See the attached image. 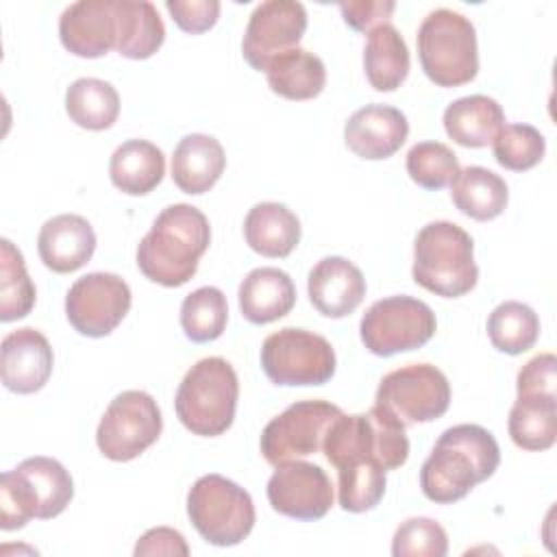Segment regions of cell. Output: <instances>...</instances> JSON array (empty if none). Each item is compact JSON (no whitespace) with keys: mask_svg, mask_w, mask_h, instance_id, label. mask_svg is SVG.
<instances>
[{"mask_svg":"<svg viewBox=\"0 0 557 557\" xmlns=\"http://www.w3.org/2000/svg\"><path fill=\"white\" fill-rule=\"evenodd\" d=\"M505 124L503 107L483 94H472L453 100L444 109L446 135L466 148H483L492 144Z\"/></svg>","mask_w":557,"mask_h":557,"instance_id":"cell-23","label":"cell"},{"mask_svg":"<svg viewBox=\"0 0 557 557\" xmlns=\"http://www.w3.org/2000/svg\"><path fill=\"white\" fill-rule=\"evenodd\" d=\"M407 135L409 122L405 113L389 104H366L344 126L346 146L357 157L370 161L392 157L405 144Z\"/></svg>","mask_w":557,"mask_h":557,"instance_id":"cell-18","label":"cell"},{"mask_svg":"<svg viewBox=\"0 0 557 557\" xmlns=\"http://www.w3.org/2000/svg\"><path fill=\"white\" fill-rule=\"evenodd\" d=\"M211 242L207 215L187 202L165 207L137 246V265L163 287L185 285L198 270Z\"/></svg>","mask_w":557,"mask_h":557,"instance_id":"cell-2","label":"cell"},{"mask_svg":"<svg viewBox=\"0 0 557 557\" xmlns=\"http://www.w3.org/2000/svg\"><path fill=\"white\" fill-rule=\"evenodd\" d=\"M450 198L463 215L485 222L505 211L509 189L505 178L496 172L481 165H468L453 178Z\"/></svg>","mask_w":557,"mask_h":557,"instance_id":"cell-27","label":"cell"},{"mask_svg":"<svg viewBox=\"0 0 557 557\" xmlns=\"http://www.w3.org/2000/svg\"><path fill=\"white\" fill-rule=\"evenodd\" d=\"M363 70L376 91H394L409 74V50L394 24H379L368 33Z\"/></svg>","mask_w":557,"mask_h":557,"instance_id":"cell-26","label":"cell"},{"mask_svg":"<svg viewBox=\"0 0 557 557\" xmlns=\"http://www.w3.org/2000/svg\"><path fill=\"white\" fill-rule=\"evenodd\" d=\"M0 376L7 389L15 394L39 392L52 374V346L44 333L33 326L11 331L2 339Z\"/></svg>","mask_w":557,"mask_h":557,"instance_id":"cell-17","label":"cell"},{"mask_svg":"<svg viewBox=\"0 0 557 557\" xmlns=\"http://www.w3.org/2000/svg\"><path fill=\"white\" fill-rule=\"evenodd\" d=\"M268 500L274 511L294 520H320L333 505L329 474L311 461H283L268 479Z\"/></svg>","mask_w":557,"mask_h":557,"instance_id":"cell-15","label":"cell"},{"mask_svg":"<svg viewBox=\"0 0 557 557\" xmlns=\"http://www.w3.org/2000/svg\"><path fill=\"white\" fill-rule=\"evenodd\" d=\"M65 111L76 126L87 131H104L113 126L120 113L117 89L102 78H76L65 91Z\"/></svg>","mask_w":557,"mask_h":557,"instance_id":"cell-31","label":"cell"},{"mask_svg":"<svg viewBox=\"0 0 557 557\" xmlns=\"http://www.w3.org/2000/svg\"><path fill=\"white\" fill-rule=\"evenodd\" d=\"M418 57L424 74L440 87H459L479 72V50L474 24L453 11H431L416 35Z\"/></svg>","mask_w":557,"mask_h":557,"instance_id":"cell-6","label":"cell"},{"mask_svg":"<svg viewBox=\"0 0 557 557\" xmlns=\"http://www.w3.org/2000/svg\"><path fill=\"white\" fill-rule=\"evenodd\" d=\"M165 39L159 11L148 0H117V46L126 59L152 57Z\"/></svg>","mask_w":557,"mask_h":557,"instance_id":"cell-30","label":"cell"},{"mask_svg":"<svg viewBox=\"0 0 557 557\" xmlns=\"http://www.w3.org/2000/svg\"><path fill=\"white\" fill-rule=\"evenodd\" d=\"M268 85L287 100L315 98L326 85V67L322 59L305 48H292L274 57L265 67Z\"/></svg>","mask_w":557,"mask_h":557,"instance_id":"cell-28","label":"cell"},{"mask_svg":"<svg viewBox=\"0 0 557 557\" xmlns=\"http://www.w3.org/2000/svg\"><path fill=\"white\" fill-rule=\"evenodd\" d=\"M487 335L496 350L520 355L537 342L540 318L529 305L520 300H505L490 313Z\"/></svg>","mask_w":557,"mask_h":557,"instance_id":"cell-33","label":"cell"},{"mask_svg":"<svg viewBox=\"0 0 557 557\" xmlns=\"http://www.w3.org/2000/svg\"><path fill=\"white\" fill-rule=\"evenodd\" d=\"M322 453L335 468L376 463L385 472L400 468L409 457L405 424L374 405L368 413H342L329 429Z\"/></svg>","mask_w":557,"mask_h":557,"instance_id":"cell-3","label":"cell"},{"mask_svg":"<svg viewBox=\"0 0 557 557\" xmlns=\"http://www.w3.org/2000/svg\"><path fill=\"white\" fill-rule=\"evenodd\" d=\"M239 381L222 357L196 361L183 376L174 409L187 431L202 437L222 435L235 420Z\"/></svg>","mask_w":557,"mask_h":557,"instance_id":"cell-5","label":"cell"},{"mask_svg":"<svg viewBox=\"0 0 557 557\" xmlns=\"http://www.w3.org/2000/svg\"><path fill=\"white\" fill-rule=\"evenodd\" d=\"M311 305L326 318L350 315L366 296V278L361 270L346 257L320 259L307 278Z\"/></svg>","mask_w":557,"mask_h":557,"instance_id":"cell-19","label":"cell"},{"mask_svg":"<svg viewBox=\"0 0 557 557\" xmlns=\"http://www.w3.org/2000/svg\"><path fill=\"white\" fill-rule=\"evenodd\" d=\"M165 9L178 28L191 35L209 30L220 15L218 0H165Z\"/></svg>","mask_w":557,"mask_h":557,"instance_id":"cell-41","label":"cell"},{"mask_svg":"<svg viewBox=\"0 0 557 557\" xmlns=\"http://www.w3.org/2000/svg\"><path fill=\"white\" fill-rule=\"evenodd\" d=\"M411 274L420 287L437 296L468 294L479 278L472 237L455 222H429L416 235Z\"/></svg>","mask_w":557,"mask_h":557,"instance_id":"cell-4","label":"cell"},{"mask_svg":"<svg viewBox=\"0 0 557 557\" xmlns=\"http://www.w3.org/2000/svg\"><path fill=\"white\" fill-rule=\"evenodd\" d=\"M128 283L111 272H89L65 294L67 322L87 337L109 335L131 309Z\"/></svg>","mask_w":557,"mask_h":557,"instance_id":"cell-13","label":"cell"},{"mask_svg":"<svg viewBox=\"0 0 557 557\" xmlns=\"http://www.w3.org/2000/svg\"><path fill=\"white\" fill-rule=\"evenodd\" d=\"M385 470L376 463L344 466L337 470V500L344 511L374 509L385 494Z\"/></svg>","mask_w":557,"mask_h":557,"instance_id":"cell-36","label":"cell"},{"mask_svg":"<svg viewBox=\"0 0 557 557\" xmlns=\"http://www.w3.org/2000/svg\"><path fill=\"white\" fill-rule=\"evenodd\" d=\"M344 411L329 400H298L283 413L272 418L259 440L261 455L268 463L278 466L283 461L313 455L322 448V442L331 424Z\"/></svg>","mask_w":557,"mask_h":557,"instance_id":"cell-12","label":"cell"},{"mask_svg":"<svg viewBox=\"0 0 557 557\" xmlns=\"http://www.w3.org/2000/svg\"><path fill=\"white\" fill-rule=\"evenodd\" d=\"M226 154L213 135H185L172 154V181L185 194H205L222 176Z\"/></svg>","mask_w":557,"mask_h":557,"instance_id":"cell-22","label":"cell"},{"mask_svg":"<svg viewBox=\"0 0 557 557\" xmlns=\"http://www.w3.org/2000/svg\"><path fill=\"white\" fill-rule=\"evenodd\" d=\"M37 498L28 481L13 468L0 476V527L4 531L22 529L37 518Z\"/></svg>","mask_w":557,"mask_h":557,"instance_id":"cell-40","label":"cell"},{"mask_svg":"<svg viewBox=\"0 0 557 557\" xmlns=\"http://www.w3.org/2000/svg\"><path fill=\"white\" fill-rule=\"evenodd\" d=\"M448 553V535L433 518H407L394 533V557H444Z\"/></svg>","mask_w":557,"mask_h":557,"instance_id":"cell-39","label":"cell"},{"mask_svg":"<svg viewBox=\"0 0 557 557\" xmlns=\"http://www.w3.org/2000/svg\"><path fill=\"white\" fill-rule=\"evenodd\" d=\"M500 463L494 435L481 424L446 429L420 470L422 494L440 505L461 500L476 483L490 479Z\"/></svg>","mask_w":557,"mask_h":557,"instance_id":"cell-1","label":"cell"},{"mask_svg":"<svg viewBox=\"0 0 557 557\" xmlns=\"http://www.w3.org/2000/svg\"><path fill=\"white\" fill-rule=\"evenodd\" d=\"M244 237L263 257H287L300 242V220L281 202H259L244 220Z\"/></svg>","mask_w":557,"mask_h":557,"instance_id":"cell-24","label":"cell"},{"mask_svg":"<svg viewBox=\"0 0 557 557\" xmlns=\"http://www.w3.org/2000/svg\"><path fill=\"white\" fill-rule=\"evenodd\" d=\"M37 250L48 270L67 274L91 259L96 250V233L83 215L61 213L46 220L39 228Z\"/></svg>","mask_w":557,"mask_h":557,"instance_id":"cell-20","label":"cell"},{"mask_svg":"<svg viewBox=\"0 0 557 557\" xmlns=\"http://www.w3.org/2000/svg\"><path fill=\"white\" fill-rule=\"evenodd\" d=\"M30 485L37 498V518L50 520L59 516L74 496V483L65 466L52 457H28L15 468Z\"/></svg>","mask_w":557,"mask_h":557,"instance_id":"cell-32","label":"cell"},{"mask_svg":"<svg viewBox=\"0 0 557 557\" xmlns=\"http://www.w3.org/2000/svg\"><path fill=\"white\" fill-rule=\"evenodd\" d=\"M59 37L76 57L96 59L117 46V0H78L63 9Z\"/></svg>","mask_w":557,"mask_h":557,"instance_id":"cell-16","label":"cell"},{"mask_svg":"<svg viewBox=\"0 0 557 557\" xmlns=\"http://www.w3.org/2000/svg\"><path fill=\"white\" fill-rule=\"evenodd\" d=\"M35 305V285L26 272L22 252L11 239H0V320L26 318Z\"/></svg>","mask_w":557,"mask_h":557,"instance_id":"cell-34","label":"cell"},{"mask_svg":"<svg viewBox=\"0 0 557 557\" xmlns=\"http://www.w3.org/2000/svg\"><path fill=\"white\" fill-rule=\"evenodd\" d=\"M239 311L252 324H268L287 315L296 302V287L287 272L265 265L250 270L237 289Z\"/></svg>","mask_w":557,"mask_h":557,"instance_id":"cell-21","label":"cell"},{"mask_svg":"<svg viewBox=\"0 0 557 557\" xmlns=\"http://www.w3.org/2000/svg\"><path fill=\"white\" fill-rule=\"evenodd\" d=\"M407 174L424 189H442L457 176V154L442 141H420L407 152Z\"/></svg>","mask_w":557,"mask_h":557,"instance_id":"cell-38","label":"cell"},{"mask_svg":"<svg viewBox=\"0 0 557 557\" xmlns=\"http://www.w3.org/2000/svg\"><path fill=\"white\" fill-rule=\"evenodd\" d=\"M331 342L313 331L285 326L261 346V368L274 385H324L335 374Z\"/></svg>","mask_w":557,"mask_h":557,"instance_id":"cell-8","label":"cell"},{"mask_svg":"<svg viewBox=\"0 0 557 557\" xmlns=\"http://www.w3.org/2000/svg\"><path fill=\"white\" fill-rule=\"evenodd\" d=\"M135 555L137 557H144V555H181V557H187L189 546L176 529L154 527V529L146 531L139 537V542L135 544Z\"/></svg>","mask_w":557,"mask_h":557,"instance_id":"cell-44","label":"cell"},{"mask_svg":"<svg viewBox=\"0 0 557 557\" xmlns=\"http://www.w3.org/2000/svg\"><path fill=\"white\" fill-rule=\"evenodd\" d=\"M394 0H348L339 2L344 22L355 30H372L379 24H387L394 13Z\"/></svg>","mask_w":557,"mask_h":557,"instance_id":"cell-43","label":"cell"},{"mask_svg":"<svg viewBox=\"0 0 557 557\" xmlns=\"http://www.w3.org/2000/svg\"><path fill=\"white\" fill-rule=\"evenodd\" d=\"M226 296L218 287H198L191 294H187L181 305V326L185 335L196 344L218 339L226 329Z\"/></svg>","mask_w":557,"mask_h":557,"instance_id":"cell-35","label":"cell"},{"mask_svg":"<svg viewBox=\"0 0 557 557\" xmlns=\"http://www.w3.org/2000/svg\"><path fill=\"white\" fill-rule=\"evenodd\" d=\"M374 405L392 413L400 424L431 422L450 405V383L431 363H411L387 372L374 396Z\"/></svg>","mask_w":557,"mask_h":557,"instance_id":"cell-11","label":"cell"},{"mask_svg":"<svg viewBox=\"0 0 557 557\" xmlns=\"http://www.w3.org/2000/svg\"><path fill=\"white\" fill-rule=\"evenodd\" d=\"M187 516L202 540L213 546H235L255 527L250 494L222 474H205L191 485Z\"/></svg>","mask_w":557,"mask_h":557,"instance_id":"cell-7","label":"cell"},{"mask_svg":"<svg viewBox=\"0 0 557 557\" xmlns=\"http://www.w3.org/2000/svg\"><path fill=\"white\" fill-rule=\"evenodd\" d=\"M163 429L157 400L141 389L117 394L96 429L98 450L111 461H131L152 446Z\"/></svg>","mask_w":557,"mask_h":557,"instance_id":"cell-10","label":"cell"},{"mask_svg":"<svg viewBox=\"0 0 557 557\" xmlns=\"http://www.w3.org/2000/svg\"><path fill=\"white\" fill-rule=\"evenodd\" d=\"M557 359L553 352H542L529 359L516 379L518 394H555Z\"/></svg>","mask_w":557,"mask_h":557,"instance_id":"cell-42","label":"cell"},{"mask_svg":"<svg viewBox=\"0 0 557 557\" xmlns=\"http://www.w3.org/2000/svg\"><path fill=\"white\" fill-rule=\"evenodd\" d=\"M165 174V157L161 148L146 139H128L120 144L109 161L111 183L128 194L144 196L152 191Z\"/></svg>","mask_w":557,"mask_h":557,"instance_id":"cell-25","label":"cell"},{"mask_svg":"<svg viewBox=\"0 0 557 557\" xmlns=\"http://www.w3.org/2000/svg\"><path fill=\"white\" fill-rule=\"evenodd\" d=\"M307 30V11L296 0H265L250 13L248 26L242 39L244 59L259 72H265L268 63L298 48Z\"/></svg>","mask_w":557,"mask_h":557,"instance_id":"cell-14","label":"cell"},{"mask_svg":"<svg viewBox=\"0 0 557 557\" xmlns=\"http://www.w3.org/2000/svg\"><path fill=\"white\" fill-rule=\"evenodd\" d=\"M509 437L518 448L546 450L557 440V396L518 394L509 420Z\"/></svg>","mask_w":557,"mask_h":557,"instance_id":"cell-29","label":"cell"},{"mask_svg":"<svg viewBox=\"0 0 557 557\" xmlns=\"http://www.w3.org/2000/svg\"><path fill=\"white\" fill-rule=\"evenodd\" d=\"M492 148L498 165L513 172H524L542 161L546 139L531 124H503L492 139Z\"/></svg>","mask_w":557,"mask_h":557,"instance_id":"cell-37","label":"cell"},{"mask_svg":"<svg viewBox=\"0 0 557 557\" xmlns=\"http://www.w3.org/2000/svg\"><path fill=\"white\" fill-rule=\"evenodd\" d=\"M437 329L433 309L413 296H387L370 305L359 324L363 346L379 357H392L424 346Z\"/></svg>","mask_w":557,"mask_h":557,"instance_id":"cell-9","label":"cell"}]
</instances>
